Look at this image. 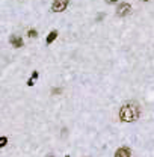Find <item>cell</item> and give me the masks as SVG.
Listing matches in <instances>:
<instances>
[{"label": "cell", "mask_w": 154, "mask_h": 157, "mask_svg": "<svg viewBox=\"0 0 154 157\" xmlns=\"http://www.w3.org/2000/svg\"><path fill=\"white\" fill-rule=\"evenodd\" d=\"M120 121L123 123H135L141 116V104L136 100H129L120 107Z\"/></svg>", "instance_id": "6da1fadb"}, {"label": "cell", "mask_w": 154, "mask_h": 157, "mask_svg": "<svg viewBox=\"0 0 154 157\" xmlns=\"http://www.w3.org/2000/svg\"><path fill=\"white\" fill-rule=\"evenodd\" d=\"M70 0H53L51 3V11L53 12H64L68 6Z\"/></svg>", "instance_id": "7a4b0ae2"}, {"label": "cell", "mask_w": 154, "mask_h": 157, "mask_svg": "<svg viewBox=\"0 0 154 157\" xmlns=\"http://www.w3.org/2000/svg\"><path fill=\"white\" fill-rule=\"evenodd\" d=\"M132 12V5L130 3H120L118 5V8H116V15L118 17H126V15H129Z\"/></svg>", "instance_id": "3957f363"}, {"label": "cell", "mask_w": 154, "mask_h": 157, "mask_svg": "<svg viewBox=\"0 0 154 157\" xmlns=\"http://www.w3.org/2000/svg\"><path fill=\"white\" fill-rule=\"evenodd\" d=\"M130 156H132V150L129 147H121L115 153V157H130Z\"/></svg>", "instance_id": "277c9868"}, {"label": "cell", "mask_w": 154, "mask_h": 157, "mask_svg": "<svg viewBox=\"0 0 154 157\" xmlns=\"http://www.w3.org/2000/svg\"><path fill=\"white\" fill-rule=\"evenodd\" d=\"M9 41H11V44H12L15 48H21V47H23V38H20V36L12 35V36L9 38Z\"/></svg>", "instance_id": "5b68a950"}, {"label": "cell", "mask_w": 154, "mask_h": 157, "mask_svg": "<svg viewBox=\"0 0 154 157\" xmlns=\"http://www.w3.org/2000/svg\"><path fill=\"white\" fill-rule=\"evenodd\" d=\"M56 38H57V30H51V32L47 35V39H45V42H47V44H51V42H53Z\"/></svg>", "instance_id": "8992f818"}, {"label": "cell", "mask_w": 154, "mask_h": 157, "mask_svg": "<svg viewBox=\"0 0 154 157\" xmlns=\"http://www.w3.org/2000/svg\"><path fill=\"white\" fill-rule=\"evenodd\" d=\"M27 36H29V38H36V36H38V32H36L35 29H30V30L27 32Z\"/></svg>", "instance_id": "52a82bcc"}, {"label": "cell", "mask_w": 154, "mask_h": 157, "mask_svg": "<svg viewBox=\"0 0 154 157\" xmlns=\"http://www.w3.org/2000/svg\"><path fill=\"white\" fill-rule=\"evenodd\" d=\"M6 144H8V138H6V136H2V138H0V148L6 147Z\"/></svg>", "instance_id": "ba28073f"}, {"label": "cell", "mask_w": 154, "mask_h": 157, "mask_svg": "<svg viewBox=\"0 0 154 157\" xmlns=\"http://www.w3.org/2000/svg\"><path fill=\"white\" fill-rule=\"evenodd\" d=\"M38 77H39V73H38V71H33V73H32V77H30V79H32V80H36Z\"/></svg>", "instance_id": "9c48e42d"}, {"label": "cell", "mask_w": 154, "mask_h": 157, "mask_svg": "<svg viewBox=\"0 0 154 157\" xmlns=\"http://www.w3.org/2000/svg\"><path fill=\"white\" fill-rule=\"evenodd\" d=\"M61 92H62V89H61V88H54V89L51 91V94H61Z\"/></svg>", "instance_id": "30bf717a"}, {"label": "cell", "mask_w": 154, "mask_h": 157, "mask_svg": "<svg viewBox=\"0 0 154 157\" xmlns=\"http://www.w3.org/2000/svg\"><path fill=\"white\" fill-rule=\"evenodd\" d=\"M33 83H35V80H32V79L27 80V86H33Z\"/></svg>", "instance_id": "8fae6325"}, {"label": "cell", "mask_w": 154, "mask_h": 157, "mask_svg": "<svg viewBox=\"0 0 154 157\" xmlns=\"http://www.w3.org/2000/svg\"><path fill=\"white\" fill-rule=\"evenodd\" d=\"M118 0H107V3H116Z\"/></svg>", "instance_id": "7c38bea8"}, {"label": "cell", "mask_w": 154, "mask_h": 157, "mask_svg": "<svg viewBox=\"0 0 154 157\" xmlns=\"http://www.w3.org/2000/svg\"><path fill=\"white\" fill-rule=\"evenodd\" d=\"M142 2H150V0H142Z\"/></svg>", "instance_id": "4fadbf2b"}, {"label": "cell", "mask_w": 154, "mask_h": 157, "mask_svg": "<svg viewBox=\"0 0 154 157\" xmlns=\"http://www.w3.org/2000/svg\"><path fill=\"white\" fill-rule=\"evenodd\" d=\"M65 157H70V156H65Z\"/></svg>", "instance_id": "5bb4252c"}, {"label": "cell", "mask_w": 154, "mask_h": 157, "mask_svg": "<svg viewBox=\"0 0 154 157\" xmlns=\"http://www.w3.org/2000/svg\"><path fill=\"white\" fill-rule=\"evenodd\" d=\"M50 157H53V156H50Z\"/></svg>", "instance_id": "9a60e30c"}]
</instances>
